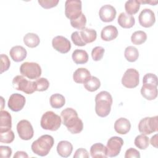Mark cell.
Returning a JSON list of instances; mask_svg holds the SVG:
<instances>
[{"label":"cell","mask_w":158,"mask_h":158,"mask_svg":"<svg viewBox=\"0 0 158 158\" xmlns=\"http://www.w3.org/2000/svg\"><path fill=\"white\" fill-rule=\"evenodd\" d=\"M60 117L62 123L71 133L77 134L83 130V122L75 109L70 107L64 109L60 113Z\"/></svg>","instance_id":"6da1fadb"},{"label":"cell","mask_w":158,"mask_h":158,"mask_svg":"<svg viewBox=\"0 0 158 158\" xmlns=\"http://www.w3.org/2000/svg\"><path fill=\"white\" fill-rule=\"evenodd\" d=\"M112 102V97L109 92L102 91L97 94L95 97V111L96 114L101 117L107 116L111 110Z\"/></svg>","instance_id":"7a4b0ae2"},{"label":"cell","mask_w":158,"mask_h":158,"mask_svg":"<svg viewBox=\"0 0 158 158\" xmlns=\"http://www.w3.org/2000/svg\"><path fill=\"white\" fill-rule=\"evenodd\" d=\"M54 143V138L49 135H44L34 141L31 146L32 151L40 156H47Z\"/></svg>","instance_id":"3957f363"},{"label":"cell","mask_w":158,"mask_h":158,"mask_svg":"<svg viewBox=\"0 0 158 158\" xmlns=\"http://www.w3.org/2000/svg\"><path fill=\"white\" fill-rule=\"evenodd\" d=\"M61 123V117L54 112L49 110L43 114L40 121V125L44 130L54 131L59 128Z\"/></svg>","instance_id":"277c9868"},{"label":"cell","mask_w":158,"mask_h":158,"mask_svg":"<svg viewBox=\"0 0 158 158\" xmlns=\"http://www.w3.org/2000/svg\"><path fill=\"white\" fill-rule=\"evenodd\" d=\"M12 86L15 89L22 91L28 94L36 91L35 82L27 80L23 75L15 76L12 80Z\"/></svg>","instance_id":"5b68a950"},{"label":"cell","mask_w":158,"mask_h":158,"mask_svg":"<svg viewBox=\"0 0 158 158\" xmlns=\"http://www.w3.org/2000/svg\"><path fill=\"white\" fill-rule=\"evenodd\" d=\"M139 131L143 135H150L158 130V117H146L142 118L138 124Z\"/></svg>","instance_id":"8992f818"},{"label":"cell","mask_w":158,"mask_h":158,"mask_svg":"<svg viewBox=\"0 0 158 158\" xmlns=\"http://www.w3.org/2000/svg\"><path fill=\"white\" fill-rule=\"evenodd\" d=\"M20 72L29 79H37L41 75V68L38 63L25 62L20 65Z\"/></svg>","instance_id":"52a82bcc"},{"label":"cell","mask_w":158,"mask_h":158,"mask_svg":"<svg viewBox=\"0 0 158 158\" xmlns=\"http://www.w3.org/2000/svg\"><path fill=\"white\" fill-rule=\"evenodd\" d=\"M81 1L80 0H67L65 3V14L71 20L77 19L81 14Z\"/></svg>","instance_id":"ba28073f"},{"label":"cell","mask_w":158,"mask_h":158,"mask_svg":"<svg viewBox=\"0 0 158 158\" xmlns=\"http://www.w3.org/2000/svg\"><path fill=\"white\" fill-rule=\"evenodd\" d=\"M139 74L137 70L133 68L128 69L122 78V83L127 88H134L139 85Z\"/></svg>","instance_id":"9c48e42d"},{"label":"cell","mask_w":158,"mask_h":158,"mask_svg":"<svg viewBox=\"0 0 158 158\" xmlns=\"http://www.w3.org/2000/svg\"><path fill=\"white\" fill-rule=\"evenodd\" d=\"M123 140L118 136H112L109 139L107 143V156L113 157L118 156L123 145Z\"/></svg>","instance_id":"30bf717a"},{"label":"cell","mask_w":158,"mask_h":158,"mask_svg":"<svg viewBox=\"0 0 158 158\" xmlns=\"http://www.w3.org/2000/svg\"><path fill=\"white\" fill-rule=\"evenodd\" d=\"M17 131L20 138L23 140H30L34 135L33 127L27 120H22L18 122Z\"/></svg>","instance_id":"8fae6325"},{"label":"cell","mask_w":158,"mask_h":158,"mask_svg":"<svg viewBox=\"0 0 158 158\" xmlns=\"http://www.w3.org/2000/svg\"><path fill=\"white\" fill-rule=\"evenodd\" d=\"M52 46L57 51L62 53H67L71 49V43L67 38L63 36H56L52 40Z\"/></svg>","instance_id":"7c38bea8"},{"label":"cell","mask_w":158,"mask_h":158,"mask_svg":"<svg viewBox=\"0 0 158 158\" xmlns=\"http://www.w3.org/2000/svg\"><path fill=\"white\" fill-rule=\"evenodd\" d=\"M139 24L145 28L152 27L156 22L154 12L150 9H144L138 16Z\"/></svg>","instance_id":"4fadbf2b"},{"label":"cell","mask_w":158,"mask_h":158,"mask_svg":"<svg viewBox=\"0 0 158 158\" xmlns=\"http://www.w3.org/2000/svg\"><path fill=\"white\" fill-rule=\"evenodd\" d=\"M25 102V98L23 95L19 93H14L9 98L8 107L14 112H19L23 109Z\"/></svg>","instance_id":"5bb4252c"},{"label":"cell","mask_w":158,"mask_h":158,"mask_svg":"<svg viewBox=\"0 0 158 158\" xmlns=\"http://www.w3.org/2000/svg\"><path fill=\"white\" fill-rule=\"evenodd\" d=\"M115 8L110 5L106 4L102 6L99 11V15L100 19L104 22H110L113 21L116 16Z\"/></svg>","instance_id":"9a60e30c"},{"label":"cell","mask_w":158,"mask_h":158,"mask_svg":"<svg viewBox=\"0 0 158 158\" xmlns=\"http://www.w3.org/2000/svg\"><path fill=\"white\" fill-rule=\"evenodd\" d=\"M157 85L149 83H143L141 94L147 100H154L157 96Z\"/></svg>","instance_id":"2e32d148"},{"label":"cell","mask_w":158,"mask_h":158,"mask_svg":"<svg viewBox=\"0 0 158 158\" xmlns=\"http://www.w3.org/2000/svg\"><path fill=\"white\" fill-rule=\"evenodd\" d=\"M130 122L126 118L121 117L115 122L114 129L118 134L125 135L130 131Z\"/></svg>","instance_id":"e0dca14e"},{"label":"cell","mask_w":158,"mask_h":158,"mask_svg":"<svg viewBox=\"0 0 158 158\" xmlns=\"http://www.w3.org/2000/svg\"><path fill=\"white\" fill-rule=\"evenodd\" d=\"M9 54L14 61L19 62L23 60L26 58L27 52L23 46H15L10 49Z\"/></svg>","instance_id":"ac0fdd59"},{"label":"cell","mask_w":158,"mask_h":158,"mask_svg":"<svg viewBox=\"0 0 158 158\" xmlns=\"http://www.w3.org/2000/svg\"><path fill=\"white\" fill-rule=\"evenodd\" d=\"M118 36L117 28L114 25H107L104 27L101 33V38L106 41L115 39Z\"/></svg>","instance_id":"d6986e66"},{"label":"cell","mask_w":158,"mask_h":158,"mask_svg":"<svg viewBox=\"0 0 158 158\" xmlns=\"http://www.w3.org/2000/svg\"><path fill=\"white\" fill-rule=\"evenodd\" d=\"M1 123L0 132L7 131L11 130L12 127V117L10 114L6 110H1Z\"/></svg>","instance_id":"ffe728a7"},{"label":"cell","mask_w":158,"mask_h":158,"mask_svg":"<svg viewBox=\"0 0 158 158\" xmlns=\"http://www.w3.org/2000/svg\"><path fill=\"white\" fill-rule=\"evenodd\" d=\"M73 151L72 144L68 141H60L57 146V152L62 157H69Z\"/></svg>","instance_id":"44dd1931"},{"label":"cell","mask_w":158,"mask_h":158,"mask_svg":"<svg viewBox=\"0 0 158 158\" xmlns=\"http://www.w3.org/2000/svg\"><path fill=\"white\" fill-rule=\"evenodd\" d=\"M117 22L118 25L123 28H131L135 23L134 17L125 12H122L120 14Z\"/></svg>","instance_id":"7402d4cb"},{"label":"cell","mask_w":158,"mask_h":158,"mask_svg":"<svg viewBox=\"0 0 158 158\" xmlns=\"http://www.w3.org/2000/svg\"><path fill=\"white\" fill-rule=\"evenodd\" d=\"M90 154L93 158H106L107 156L106 147L101 143H95L90 148Z\"/></svg>","instance_id":"603a6c76"},{"label":"cell","mask_w":158,"mask_h":158,"mask_svg":"<svg viewBox=\"0 0 158 158\" xmlns=\"http://www.w3.org/2000/svg\"><path fill=\"white\" fill-rule=\"evenodd\" d=\"M90 77L89 71L85 68L77 69L73 74V79L77 83H84Z\"/></svg>","instance_id":"cb8c5ba5"},{"label":"cell","mask_w":158,"mask_h":158,"mask_svg":"<svg viewBox=\"0 0 158 158\" xmlns=\"http://www.w3.org/2000/svg\"><path fill=\"white\" fill-rule=\"evenodd\" d=\"M73 62L77 64H84L88 60L87 52L83 49H75L72 55Z\"/></svg>","instance_id":"d4e9b609"},{"label":"cell","mask_w":158,"mask_h":158,"mask_svg":"<svg viewBox=\"0 0 158 158\" xmlns=\"http://www.w3.org/2000/svg\"><path fill=\"white\" fill-rule=\"evenodd\" d=\"M80 33L82 40L86 44L94 41L97 37L96 31L91 28H84L81 30Z\"/></svg>","instance_id":"484cf974"},{"label":"cell","mask_w":158,"mask_h":158,"mask_svg":"<svg viewBox=\"0 0 158 158\" xmlns=\"http://www.w3.org/2000/svg\"><path fill=\"white\" fill-rule=\"evenodd\" d=\"M23 42L27 46L33 48L39 45L40 39L36 34L33 33H28L23 37Z\"/></svg>","instance_id":"4316f807"},{"label":"cell","mask_w":158,"mask_h":158,"mask_svg":"<svg viewBox=\"0 0 158 158\" xmlns=\"http://www.w3.org/2000/svg\"><path fill=\"white\" fill-rule=\"evenodd\" d=\"M49 102L52 107L54 109H60L64 106L65 99L64 96L61 94L56 93L51 96Z\"/></svg>","instance_id":"83f0119b"},{"label":"cell","mask_w":158,"mask_h":158,"mask_svg":"<svg viewBox=\"0 0 158 158\" xmlns=\"http://www.w3.org/2000/svg\"><path fill=\"white\" fill-rule=\"evenodd\" d=\"M85 89L90 92H93L99 88L101 86L100 80L96 77L91 76L84 83Z\"/></svg>","instance_id":"f1b7e54d"},{"label":"cell","mask_w":158,"mask_h":158,"mask_svg":"<svg viewBox=\"0 0 158 158\" xmlns=\"http://www.w3.org/2000/svg\"><path fill=\"white\" fill-rule=\"evenodd\" d=\"M124 56L125 59L128 62H133L138 59L139 52L136 48L132 46H129L125 48Z\"/></svg>","instance_id":"f546056e"},{"label":"cell","mask_w":158,"mask_h":158,"mask_svg":"<svg viewBox=\"0 0 158 158\" xmlns=\"http://www.w3.org/2000/svg\"><path fill=\"white\" fill-rule=\"evenodd\" d=\"M140 3L138 0H129L125 4V9L127 14L130 15L135 14L140 7Z\"/></svg>","instance_id":"4dcf8cb0"},{"label":"cell","mask_w":158,"mask_h":158,"mask_svg":"<svg viewBox=\"0 0 158 158\" xmlns=\"http://www.w3.org/2000/svg\"><path fill=\"white\" fill-rule=\"evenodd\" d=\"M147 40V35L146 33L141 30H138L135 31L131 36V41L133 44L140 45L144 43Z\"/></svg>","instance_id":"1f68e13d"},{"label":"cell","mask_w":158,"mask_h":158,"mask_svg":"<svg viewBox=\"0 0 158 158\" xmlns=\"http://www.w3.org/2000/svg\"><path fill=\"white\" fill-rule=\"evenodd\" d=\"M134 143L135 145L139 149H146L149 146V139L148 136L142 134L138 135L135 138Z\"/></svg>","instance_id":"d6a6232c"},{"label":"cell","mask_w":158,"mask_h":158,"mask_svg":"<svg viewBox=\"0 0 158 158\" xmlns=\"http://www.w3.org/2000/svg\"><path fill=\"white\" fill-rule=\"evenodd\" d=\"M70 24L72 27L81 30L85 28V25L86 24V18L84 14L82 13L77 19L71 20Z\"/></svg>","instance_id":"836d02e7"},{"label":"cell","mask_w":158,"mask_h":158,"mask_svg":"<svg viewBox=\"0 0 158 158\" xmlns=\"http://www.w3.org/2000/svg\"><path fill=\"white\" fill-rule=\"evenodd\" d=\"M15 138V135L12 130L0 132V142L9 144L11 143Z\"/></svg>","instance_id":"e575fe53"},{"label":"cell","mask_w":158,"mask_h":158,"mask_svg":"<svg viewBox=\"0 0 158 158\" xmlns=\"http://www.w3.org/2000/svg\"><path fill=\"white\" fill-rule=\"evenodd\" d=\"M36 85V91H44L48 89L49 82L46 78H40L35 81Z\"/></svg>","instance_id":"d590c367"},{"label":"cell","mask_w":158,"mask_h":158,"mask_svg":"<svg viewBox=\"0 0 158 158\" xmlns=\"http://www.w3.org/2000/svg\"><path fill=\"white\" fill-rule=\"evenodd\" d=\"M105 50L101 46H96L91 51V56L94 61H99L102 59Z\"/></svg>","instance_id":"8d00e7d4"},{"label":"cell","mask_w":158,"mask_h":158,"mask_svg":"<svg viewBox=\"0 0 158 158\" xmlns=\"http://www.w3.org/2000/svg\"><path fill=\"white\" fill-rule=\"evenodd\" d=\"M10 65V62L8 56L4 54H1V73L7 71L9 69Z\"/></svg>","instance_id":"74e56055"},{"label":"cell","mask_w":158,"mask_h":158,"mask_svg":"<svg viewBox=\"0 0 158 158\" xmlns=\"http://www.w3.org/2000/svg\"><path fill=\"white\" fill-rule=\"evenodd\" d=\"M71 39L73 43H74V44H75L76 46H84L86 45V43L83 41V40H82L80 36V33L77 31H74L72 33Z\"/></svg>","instance_id":"f35d334b"},{"label":"cell","mask_w":158,"mask_h":158,"mask_svg":"<svg viewBox=\"0 0 158 158\" xmlns=\"http://www.w3.org/2000/svg\"><path fill=\"white\" fill-rule=\"evenodd\" d=\"M40 5L44 9H50L56 7L59 3V0H38Z\"/></svg>","instance_id":"ab89813d"},{"label":"cell","mask_w":158,"mask_h":158,"mask_svg":"<svg viewBox=\"0 0 158 158\" xmlns=\"http://www.w3.org/2000/svg\"><path fill=\"white\" fill-rule=\"evenodd\" d=\"M124 157L125 158H139L140 153L136 149L130 148L126 151Z\"/></svg>","instance_id":"60d3db41"},{"label":"cell","mask_w":158,"mask_h":158,"mask_svg":"<svg viewBox=\"0 0 158 158\" xmlns=\"http://www.w3.org/2000/svg\"><path fill=\"white\" fill-rule=\"evenodd\" d=\"M0 154L1 157L2 158H9L12 155V149L9 146H1Z\"/></svg>","instance_id":"b9f144b4"},{"label":"cell","mask_w":158,"mask_h":158,"mask_svg":"<svg viewBox=\"0 0 158 158\" xmlns=\"http://www.w3.org/2000/svg\"><path fill=\"white\" fill-rule=\"evenodd\" d=\"M89 154H88V152L87 151V150L84 148H82L77 149L73 155L74 158H80V157L88 158V157H89Z\"/></svg>","instance_id":"7bdbcfd3"},{"label":"cell","mask_w":158,"mask_h":158,"mask_svg":"<svg viewBox=\"0 0 158 158\" xmlns=\"http://www.w3.org/2000/svg\"><path fill=\"white\" fill-rule=\"evenodd\" d=\"M20 158V157H23V158H27L28 157V156L27 153L25 151H19L15 152V154L14 156V158Z\"/></svg>","instance_id":"ee69618b"},{"label":"cell","mask_w":158,"mask_h":158,"mask_svg":"<svg viewBox=\"0 0 158 158\" xmlns=\"http://www.w3.org/2000/svg\"><path fill=\"white\" fill-rule=\"evenodd\" d=\"M151 144L156 148H157V134H156L151 137Z\"/></svg>","instance_id":"f6af8a7d"},{"label":"cell","mask_w":158,"mask_h":158,"mask_svg":"<svg viewBox=\"0 0 158 158\" xmlns=\"http://www.w3.org/2000/svg\"><path fill=\"white\" fill-rule=\"evenodd\" d=\"M138 1L139 2L140 4H141V3H143V4H150L151 5H154V6L156 5L158 2L157 1H142V0H139Z\"/></svg>","instance_id":"bcb514c9"}]
</instances>
